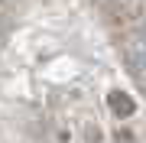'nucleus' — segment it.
<instances>
[]
</instances>
